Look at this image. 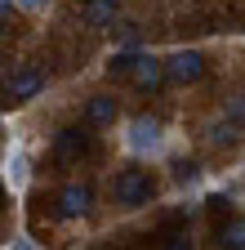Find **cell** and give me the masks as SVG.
<instances>
[{
	"label": "cell",
	"mask_w": 245,
	"mask_h": 250,
	"mask_svg": "<svg viewBox=\"0 0 245 250\" xmlns=\"http://www.w3.org/2000/svg\"><path fill=\"white\" fill-rule=\"evenodd\" d=\"M112 197H116V206H143V201L151 197V179H147V170H138V166H120L116 179H112Z\"/></svg>",
	"instance_id": "cell-1"
},
{
	"label": "cell",
	"mask_w": 245,
	"mask_h": 250,
	"mask_svg": "<svg viewBox=\"0 0 245 250\" xmlns=\"http://www.w3.org/2000/svg\"><path fill=\"white\" fill-rule=\"evenodd\" d=\"M125 147L134 156H156L165 147V134H161V121H151V116H134L125 125Z\"/></svg>",
	"instance_id": "cell-2"
},
{
	"label": "cell",
	"mask_w": 245,
	"mask_h": 250,
	"mask_svg": "<svg viewBox=\"0 0 245 250\" xmlns=\"http://www.w3.org/2000/svg\"><path fill=\"white\" fill-rule=\"evenodd\" d=\"M165 72H170L174 85H196V81L205 76V58H201L196 49H178V54L165 58Z\"/></svg>",
	"instance_id": "cell-3"
},
{
	"label": "cell",
	"mask_w": 245,
	"mask_h": 250,
	"mask_svg": "<svg viewBox=\"0 0 245 250\" xmlns=\"http://www.w3.org/2000/svg\"><path fill=\"white\" fill-rule=\"evenodd\" d=\"M40 85H45V76H40L36 67H18V72L5 81V94H9L14 103H27V99H36V94H40Z\"/></svg>",
	"instance_id": "cell-4"
},
{
	"label": "cell",
	"mask_w": 245,
	"mask_h": 250,
	"mask_svg": "<svg viewBox=\"0 0 245 250\" xmlns=\"http://www.w3.org/2000/svg\"><path fill=\"white\" fill-rule=\"evenodd\" d=\"M134 85L138 89H161V81H170V72H165V62L161 58H151V54H138L134 58Z\"/></svg>",
	"instance_id": "cell-5"
},
{
	"label": "cell",
	"mask_w": 245,
	"mask_h": 250,
	"mask_svg": "<svg viewBox=\"0 0 245 250\" xmlns=\"http://www.w3.org/2000/svg\"><path fill=\"white\" fill-rule=\"evenodd\" d=\"M89 206H94V192H89L85 183H72V188L58 192V214H63V219H76V214H85Z\"/></svg>",
	"instance_id": "cell-6"
},
{
	"label": "cell",
	"mask_w": 245,
	"mask_h": 250,
	"mask_svg": "<svg viewBox=\"0 0 245 250\" xmlns=\"http://www.w3.org/2000/svg\"><path fill=\"white\" fill-rule=\"evenodd\" d=\"M5 183L14 188V192H22V188L32 183V156H27L22 147H14V152L5 156Z\"/></svg>",
	"instance_id": "cell-7"
},
{
	"label": "cell",
	"mask_w": 245,
	"mask_h": 250,
	"mask_svg": "<svg viewBox=\"0 0 245 250\" xmlns=\"http://www.w3.org/2000/svg\"><path fill=\"white\" fill-rule=\"evenodd\" d=\"M85 116H89V125H112V121H116V99L94 94V99H89V107H85Z\"/></svg>",
	"instance_id": "cell-8"
},
{
	"label": "cell",
	"mask_w": 245,
	"mask_h": 250,
	"mask_svg": "<svg viewBox=\"0 0 245 250\" xmlns=\"http://www.w3.org/2000/svg\"><path fill=\"white\" fill-rule=\"evenodd\" d=\"M85 147H89L85 130H63V134H58V156H63V161H72V156H80Z\"/></svg>",
	"instance_id": "cell-9"
},
{
	"label": "cell",
	"mask_w": 245,
	"mask_h": 250,
	"mask_svg": "<svg viewBox=\"0 0 245 250\" xmlns=\"http://www.w3.org/2000/svg\"><path fill=\"white\" fill-rule=\"evenodd\" d=\"M241 130H245V125H241V121H232V116L223 112L219 121L209 125V139H214V143H236V139H241Z\"/></svg>",
	"instance_id": "cell-10"
},
{
	"label": "cell",
	"mask_w": 245,
	"mask_h": 250,
	"mask_svg": "<svg viewBox=\"0 0 245 250\" xmlns=\"http://www.w3.org/2000/svg\"><path fill=\"white\" fill-rule=\"evenodd\" d=\"M116 18V0H89L85 5V22L89 27H107Z\"/></svg>",
	"instance_id": "cell-11"
},
{
	"label": "cell",
	"mask_w": 245,
	"mask_h": 250,
	"mask_svg": "<svg viewBox=\"0 0 245 250\" xmlns=\"http://www.w3.org/2000/svg\"><path fill=\"white\" fill-rule=\"evenodd\" d=\"M223 241H227V246H245V219H241V224H232V228L223 232Z\"/></svg>",
	"instance_id": "cell-12"
},
{
	"label": "cell",
	"mask_w": 245,
	"mask_h": 250,
	"mask_svg": "<svg viewBox=\"0 0 245 250\" xmlns=\"http://www.w3.org/2000/svg\"><path fill=\"white\" fill-rule=\"evenodd\" d=\"M227 116H232V121H241V125H245V94H236V99H232V103H227Z\"/></svg>",
	"instance_id": "cell-13"
},
{
	"label": "cell",
	"mask_w": 245,
	"mask_h": 250,
	"mask_svg": "<svg viewBox=\"0 0 245 250\" xmlns=\"http://www.w3.org/2000/svg\"><path fill=\"white\" fill-rule=\"evenodd\" d=\"M14 5H22V9H45V0H14Z\"/></svg>",
	"instance_id": "cell-14"
},
{
	"label": "cell",
	"mask_w": 245,
	"mask_h": 250,
	"mask_svg": "<svg viewBox=\"0 0 245 250\" xmlns=\"http://www.w3.org/2000/svg\"><path fill=\"white\" fill-rule=\"evenodd\" d=\"M5 5H9V0H0V9H5Z\"/></svg>",
	"instance_id": "cell-15"
}]
</instances>
